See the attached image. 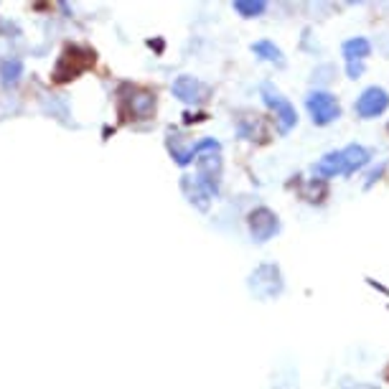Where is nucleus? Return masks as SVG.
Masks as SVG:
<instances>
[{"label": "nucleus", "instance_id": "obj_1", "mask_svg": "<svg viewBox=\"0 0 389 389\" xmlns=\"http://www.w3.org/2000/svg\"><path fill=\"white\" fill-rule=\"evenodd\" d=\"M369 150L361 145H349L344 150H336V153H328L326 158L313 166V173L318 178H333V176H349L354 170L364 168L369 163Z\"/></svg>", "mask_w": 389, "mask_h": 389}, {"label": "nucleus", "instance_id": "obj_2", "mask_svg": "<svg viewBox=\"0 0 389 389\" xmlns=\"http://www.w3.org/2000/svg\"><path fill=\"white\" fill-rule=\"evenodd\" d=\"M305 107H308L310 118L316 125H331L333 120L341 118V104L333 95L328 92H310L308 100H305Z\"/></svg>", "mask_w": 389, "mask_h": 389}, {"label": "nucleus", "instance_id": "obj_3", "mask_svg": "<svg viewBox=\"0 0 389 389\" xmlns=\"http://www.w3.org/2000/svg\"><path fill=\"white\" fill-rule=\"evenodd\" d=\"M260 92H262L264 104H267V107L275 112L278 125H280V132H287L290 127H295V122H298V115H295L293 104L287 102L285 97L280 95V92L272 87V84H262V87H260Z\"/></svg>", "mask_w": 389, "mask_h": 389}, {"label": "nucleus", "instance_id": "obj_4", "mask_svg": "<svg viewBox=\"0 0 389 389\" xmlns=\"http://www.w3.org/2000/svg\"><path fill=\"white\" fill-rule=\"evenodd\" d=\"M387 107H389V95L384 92L382 87L364 89V92H361V97L356 100V112H359V118H364V120L382 115Z\"/></svg>", "mask_w": 389, "mask_h": 389}, {"label": "nucleus", "instance_id": "obj_5", "mask_svg": "<svg viewBox=\"0 0 389 389\" xmlns=\"http://www.w3.org/2000/svg\"><path fill=\"white\" fill-rule=\"evenodd\" d=\"M247 221H250V232L257 242H267V239H270V237L280 229L278 216H275L270 209H264V206L255 209V212L247 216Z\"/></svg>", "mask_w": 389, "mask_h": 389}, {"label": "nucleus", "instance_id": "obj_6", "mask_svg": "<svg viewBox=\"0 0 389 389\" xmlns=\"http://www.w3.org/2000/svg\"><path fill=\"white\" fill-rule=\"evenodd\" d=\"M262 285H267V287H264V298H272V295H278L280 290H283V280H280V270L275 267V264H272V270H270V278H264V264L255 270V275H252V280H250V287L260 295Z\"/></svg>", "mask_w": 389, "mask_h": 389}, {"label": "nucleus", "instance_id": "obj_7", "mask_svg": "<svg viewBox=\"0 0 389 389\" xmlns=\"http://www.w3.org/2000/svg\"><path fill=\"white\" fill-rule=\"evenodd\" d=\"M341 51H344L346 64H361L372 54V44L364 36H356V38H349Z\"/></svg>", "mask_w": 389, "mask_h": 389}, {"label": "nucleus", "instance_id": "obj_8", "mask_svg": "<svg viewBox=\"0 0 389 389\" xmlns=\"http://www.w3.org/2000/svg\"><path fill=\"white\" fill-rule=\"evenodd\" d=\"M201 92H204V87H201V81H196L193 77H178V79L173 81V95H176L178 100H184V102H198V100H201Z\"/></svg>", "mask_w": 389, "mask_h": 389}, {"label": "nucleus", "instance_id": "obj_9", "mask_svg": "<svg viewBox=\"0 0 389 389\" xmlns=\"http://www.w3.org/2000/svg\"><path fill=\"white\" fill-rule=\"evenodd\" d=\"M252 51L257 54L260 59L264 61H272V64H285V59H283V51H280L278 46L272 44V41H257V44L252 46Z\"/></svg>", "mask_w": 389, "mask_h": 389}, {"label": "nucleus", "instance_id": "obj_10", "mask_svg": "<svg viewBox=\"0 0 389 389\" xmlns=\"http://www.w3.org/2000/svg\"><path fill=\"white\" fill-rule=\"evenodd\" d=\"M267 3L264 0H237L235 3V10L244 18H255V15H262Z\"/></svg>", "mask_w": 389, "mask_h": 389}, {"label": "nucleus", "instance_id": "obj_11", "mask_svg": "<svg viewBox=\"0 0 389 389\" xmlns=\"http://www.w3.org/2000/svg\"><path fill=\"white\" fill-rule=\"evenodd\" d=\"M21 72H23V64L18 59H8L0 66V74H3V81H6V84H15L18 77H21Z\"/></svg>", "mask_w": 389, "mask_h": 389}, {"label": "nucleus", "instance_id": "obj_12", "mask_svg": "<svg viewBox=\"0 0 389 389\" xmlns=\"http://www.w3.org/2000/svg\"><path fill=\"white\" fill-rule=\"evenodd\" d=\"M346 72H349V77H351V79H359V74L364 72V66H361V64H346Z\"/></svg>", "mask_w": 389, "mask_h": 389}]
</instances>
